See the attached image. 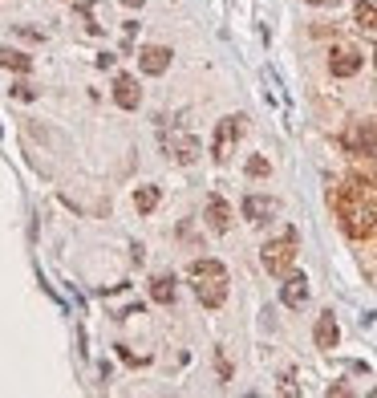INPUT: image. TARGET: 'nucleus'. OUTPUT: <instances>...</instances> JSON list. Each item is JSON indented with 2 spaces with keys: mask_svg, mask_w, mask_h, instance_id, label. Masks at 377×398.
Instances as JSON below:
<instances>
[{
  "mask_svg": "<svg viewBox=\"0 0 377 398\" xmlns=\"http://www.w3.org/2000/svg\"><path fill=\"white\" fill-rule=\"evenodd\" d=\"M150 297L159 305H174V276H155L150 280Z\"/></svg>",
  "mask_w": 377,
  "mask_h": 398,
  "instance_id": "nucleus-16",
  "label": "nucleus"
},
{
  "mask_svg": "<svg viewBox=\"0 0 377 398\" xmlns=\"http://www.w3.org/2000/svg\"><path fill=\"white\" fill-rule=\"evenodd\" d=\"M0 65H4V69H12V74H29V69H33V57H29V53H21V49L0 45Z\"/></svg>",
  "mask_w": 377,
  "mask_h": 398,
  "instance_id": "nucleus-14",
  "label": "nucleus"
},
{
  "mask_svg": "<svg viewBox=\"0 0 377 398\" xmlns=\"http://www.w3.org/2000/svg\"><path fill=\"white\" fill-rule=\"evenodd\" d=\"M207 228H211V232H219V236L231 228V208H227L223 195H211V199H207Z\"/></svg>",
  "mask_w": 377,
  "mask_h": 398,
  "instance_id": "nucleus-13",
  "label": "nucleus"
},
{
  "mask_svg": "<svg viewBox=\"0 0 377 398\" xmlns=\"http://www.w3.org/2000/svg\"><path fill=\"white\" fill-rule=\"evenodd\" d=\"M341 146L349 151V155H377V118H365V122H353L345 138H341Z\"/></svg>",
  "mask_w": 377,
  "mask_h": 398,
  "instance_id": "nucleus-6",
  "label": "nucleus"
},
{
  "mask_svg": "<svg viewBox=\"0 0 377 398\" xmlns=\"http://www.w3.org/2000/svg\"><path fill=\"white\" fill-rule=\"evenodd\" d=\"M296 248H300L296 228H288L284 236H276V240H268V244L260 248V261H264V268H268L272 276H288L296 265Z\"/></svg>",
  "mask_w": 377,
  "mask_h": 398,
  "instance_id": "nucleus-4",
  "label": "nucleus"
},
{
  "mask_svg": "<svg viewBox=\"0 0 377 398\" xmlns=\"http://www.w3.org/2000/svg\"><path fill=\"white\" fill-rule=\"evenodd\" d=\"M312 338H317V350H336V342H341V329H336V317H333V313H321V317H317V329H312Z\"/></svg>",
  "mask_w": 377,
  "mask_h": 398,
  "instance_id": "nucleus-12",
  "label": "nucleus"
},
{
  "mask_svg": "<svg viewBox=\"0 0 377 398\" xmlns=\"http://www.w3.org/2000/svg\"><path fill=\"white\" fill-rule=\"evenodd\" d=\"M159 138H163V151H167L174 163H195L199 159V138L191 134V126L183 122V118H170V122H163L159 126Z\"/></svg>",
  "mask_w": 377,
  "mask_h": 398,
  "instance_id": "nucleus-3",
  "label": "nucleus"
},
{
  "mask_svg": "<svg viewBox=\"0 0 377 398\" xmlns=\"http://www.w3.org/2000/svg\"><path fill=\"white\" fill-rule=\"evenodd\" d=\"M353 16H357V25H361V29H377V0H357Z\"/></svg>",
  "mask_w": 377,
  "mask_h": 398,
  "instance_id": "nucleus-17",
  "label": "nucleus"
},
{
  "mask_svg": "<svg viewBox=\"0 0 377 398\" xmlns=\"http://www.w3.org/2000/svg\"><path fill=\"white\" fill-rule=\"evenodd\" d=\"M16 37H25V41H41V33L29 29V25H16Z\"/></svg>",
  "mask_w": 377,
  "mask_h": 398,
  "instance_id": "nucleus-20",
  "label": "nucleus"
},
{
  "mask_svg": "<svg viewBox=\"0 0 377 398\" xmlns=\"http://www.w3.org/2000/svg\"><path fill=\"white\" fill-rule=\"evenodd\" d=\"M308 4H317V8H336L341 0H308Z\"/></svg>",
  "mask_w": 377,
  "mask_h": 398,
  "instance_id": "nucleus-21",
  "label": "nucleus"
},
{
  "mask_svg": "<svg viewBox=\"0 0 377 398\" xmlns=\"http://www.w3.org/2000/svg\"><path fill=\"white\" fill-rule=\"evenodd\" d=\"M12 98H21V102H33V98H37V89L29 86V82H16V86H12Z\"/></svg>",
  "mask_w": 377,
  "mask_h": 398,
  "instance_id": "nucleus-19",
  "label": "nucleus"
},
{
  "mask_svg": "<svg viewBox=\"0 0 377 398\" xmlns=\"http://www.w3.org/2000/svg\"><path fill=\"white\" fill-rule=\"evenodd\" d=\"M159 199H163L159 187H138V191H134V208H138L142 216H150V212L159 208Z\"/></svg>",
  "mask_w": 377,
  "mask_h": 398,
  "instance_id": "nucleus-15",
  "label": "nucleus"
},
{
  "mask_svg": "<svg viewBox=\"0 0 377 398\" xmlns=\"http://www.w3.org/2000/svg\"><path fill=\"white\" fill-rule=\"evenodd\" d=\"M244 114H231V118H223L219 126H215V138H211V155H215V163H227L231 159V151H236V142H240V134H244Z\"/></svg>",
  "mask_w": 377,
  "mask_h": 398,
  "instance_id": "nucleus-5",
  "label": "nucleus"
},
{
  "mask_svg": "<svg viewBox=\"0 0 377 398\" xmlns=\"http://www.w3.org/2000/svg\"><path fill=\"white\" fill-rule=\"evenodd\" d=\"M248 175L251 179H268V175H272V163H268L264 155H251V159H248Z\"/></svg>",
  "mask_w": 377,
  "mask_h": 398,
  "instance_id": "nucleus-18",
  "label": "nucleus"
},
{
  "mask_svg": "<svg viewBox=\"0 0 377 398\" xmlns=\"http://www.w3.org/2000/svg\"><path fill=\"white\" fill-rule=\"evenodd\" d=\"M187 276H191V289H195V297H199L203 309H219L227 301V268L219 265V261L199 256V261H191Z\"/></svg>",
  "mask_w": 377,
  "mask_h": 398,
  "instance_id": "nucleus-2",
  "label": "nucleus"
},
{
  "mask_svg": "<svg viewBox=\"0 0 377 398\" xmlns=\"http://www.w3.org/2000/svg\"><path fill=\"white\" fill-rule=\"evenodd\" d=\"M280 301H284L288 309H304V301H308V276H304V272H288V276H284Z\"/></svg>",
  "mask_w": 377,
  "mask_h": 398,
  "instance_id": "nucleus-9",
  "label": "nucleus"
},
{
  "mask_svg": "<svg viewBox=\"0 0 377 398\" xmlns=\"http://www.w3.org/2000/svg\"><path fill=\"white\" fill-rule=\"evenodd\" d=\"M138 65H142V74H150V78L167 74V65H170V49H167V45H146V49L138 53Z\"/></svg>",
  "mask_w": 377,
  "mask_h": 398,
  "instance_id": "nucleus-10",
  "label": "nucleus"
},
{
  "mask_svg": "<svg viewBox=\"0 0 377 398\" xmlns=\"http://www.w3.org/2000/svg\"><path fill=\"white\" fill-rule=\"evenodd\" d=\"M333 208L345 236H353V240L377 236V179L365 175V171H353L336 187Z\"/></svg>",
  "mask_w": 377,
  "mask_h": 398,
  "instance_id": "nucleus-1",
  "label": "nucleus"
},
{
  "mask_svg": "<svg viewBox=\"0 0 377 398\" xmlns=\"http://www.w3.org/2000/svg\"><path fill=\"white\" fill-rule=\"evenodd\" d=\"M374 61H377V53H374Z\"/></svg>",
  "mask_w": 377,
  "mask_h": 398,
  "instance_id": "nucleus-23",
  "label": "nucleus"
},
{
  "mask_svg": "<svg viewBox=\"0 0 377 398\" xmlns=\"http://www.w3.org/2000/svg\"><path fill=\"white\" fill-rule=\"evenodd\" d=\"M329 69H333V78H353L361 69V53L353 45H336L329 53Z\"/></svg>",
  "mask_w": 377,
  "mask_h": 398,
  "instance_id": "nucleus-8",
  "label": "nucleus"
},
{
  "mask_svg": "<svg viewBox=\"0 0 377 398\" xmlns=\"http://www.w3.org/2000/svg\"><path fill=\"white\" fill-rule=\"evenodd\" d=\"M126 8H142V4H146V0H122Z\"/></svg>",
  "mask_w": 377,
  "mask_h": 398,
  "instance_id": "nucleus-22",
  "label": "nucleus"
},
{
  "mask_svg": "<svg viewBox=\"0 0 377 398\" xmlns=\"http://www.w3.org/2000/svg\"><path fill=\"white\" fill-rule=\"evenodd\" d=\"M276 212H280V199H272V195H248V199H244V220L255 223V228L268 223Z\"/></svg>",
  "mask_w": 377,
  "mask_h": 398,
  "instance_id": "nucleus-7",
  "label": "nucleus"
},
{
  "mask_svg": "<svg viewBox=\"0 0 377 398\" xmlns=\"http://www.w3.org/2000/svg\"><path fill=\"white\" fill-rule=\"evenodd\" d=\"M114 102H118L122 110H138V106H142V89H138V82H134L130 74H118V78H114Z\"/></svg>",
  "mask_w": 377,
  "mask_h": 398,
  "instance_id": "nucleus-11",
  "label": "nucleus"
}]
</instances>
